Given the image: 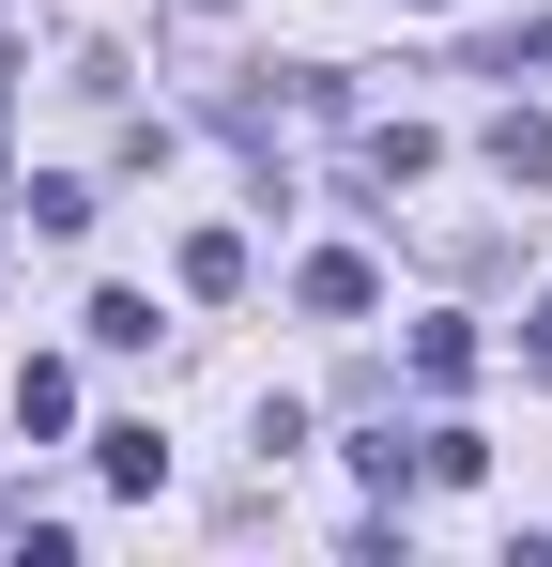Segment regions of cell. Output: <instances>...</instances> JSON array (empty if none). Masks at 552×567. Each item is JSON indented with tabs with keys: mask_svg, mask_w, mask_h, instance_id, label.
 I'll return each instance as SVG.
<instances>
[{
	"mask_svg": "<svg viewBox=\"0 0 552 567\" xmlns=\"http://www.w3.org/2000/svg\"><path fill=\"white\" fill-rule=\"evenodd\" d=\"M184 291L231 307V291H246V230H184Z\"/></svg>",
	"mask_w": 552,
	"mask_h": 567,
	"instance_id": "3",
	"label": "cell"
},
{
	"mask_svg": "<svg viewBox=\"0 0 552 567\" xmlns=\"http://www.w3.org/2000/svg\"><path fill=\"white\" fill-rule=\"evenodd\" d=\"M307 307H323V322H368V307H384V277H368V246H323V261H307Z\"/></svg>",
	"mask_w": 552,
	"mask_h": 567,
	"instance_id": "1",
	"label": "cell"
},
{
	"mask_svg": "<svg viewBox=\"0 0 552 567\" xmlns=\"http://www.w3.org/2000/svg\"><path fill=\"white\" fill-rule=\"evenodd\" d=\"M92 353H154V291H92Z\"/></svg>",
	"mask_w": 552,
	"mask_h": 567,
	"instance_id": "8",
	"label": "cell"
},
{
	"mask_svg": "<svg viewBox=\"0 0 552 567\" xmlns=\"http://www.w3.org/2000/svg\"><path fill=\"white\" fill-rule=\"evenodd\" d=\"M522 369H538V383H552V307H538V322H522Z\"/></svg>",
	"mask_w": 552,
	"mask_h": 567,
	"instance_id": "10",
	"label": "cell"
},
{
	"mask_svg": "<svg viewBox=\"0 0 552 567\" xmlns=\"http://www.w3.org/2000/svg\"><path fill=\"white\" fill-rule=\"evenodd\" d=\"M415 475H430V491H476L491 445H476V430H415Z\"/></svg>",
	"mask_w": 552,
	"mask_h": 567,
	"instance_id": "7",
	"label": "cell"
},
{
	"mask_svg": "<svg viewBox=\"0 0 552 567\" xmlns=\"http://www.w3.org/2000/svg\"><path fill=\"white\" fill-rule=\"evenodd\" d=\"M92 475H108V491H170V445H154V430H92Z\"/></svg>",
	"mask_w": 552,
	"mask_h": 567,
	"instance_id": "5",
	"label": "cell"
},
{
	"mask_svg": "<svg viewBox=\"0 0 552 567\" xmlns=\"http://www.w3.org/2000/svg\"><path fill=\"white\" fill-rule=\"evenodd\" d=\"M16 430H78V369H62V353L16 369Z\"/></svg>",
	"mask_w": 552,
	"mask_h": 567,
	"instance_id": "4",
	"label": "cell"
},
{
	"mask_svg": "<svg viewBox=\"0 0 552 567\" xmlns=\"http://www.w3.org/2000/svg\"><path fill=\"white\" fill-rule=\"evenodd\" d=\"M415 383H476V322H415Z\"/></svg>",
	"mask_w": 552,
	"mask_h": 567,
	"instance_id": "9",
	"label": "cell"
},
{
	"mask_svg": "<svg viewBox=\"0 0 552 567\" xmlns=\"http://www.w3.org/2000/svg\"><path fill=\"white\" fill-rule=\"evenodd\" d=\"M491 169H507V185H552V123H538V107L491 123Z\"/></svg>",
	"mask_w": 552,
	"mask_h": 567,
	"instance_id": "6",
	"label": "cell"
},
{
	"mask_svg": "<svg viewBox=\"0 0 552 567\" xmlns=\"http://www.w3.org/2000/svg\"><path fill=\"white\" fill-rule=\"evenodd\" d=\"M354 185H430V123H368V138H354Z\"/></svg>",
	"mask_w": 552,
	"mask_h": 567,
	"instance_id": "2",
	"label": "cell"
}]
</instances>
